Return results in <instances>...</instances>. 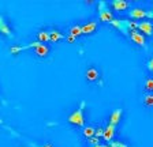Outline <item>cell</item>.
Returning a JSON list of instances; mask_svg holds the SVG:
<instances>
[{
	"label": "cell",
	"instance_id": "cell-1",
	"mask_svg": "<svg viewBox=\"0 0 153 147\" xmlns=\"http://www.w3.org/2000/svg\"><path fill=\"white\" fill-rule=\"evenodd\" d=\"M83 109H85V101H82V102H81V105L78 106V109H76V110H74V112L71 113L70 116H68V118H67L68 124L75 125V127H81V128L85 127Z\"/></svg>",
	"mask_w": 153,
	"mask_h": 147
},
{
	"label": "cell",
	"instance_id": "cell-2",
	"mask_svg": "<svg viewBox=\"0 0 153 147\" xmlns=\"http://www.w3.org/2000/svg\"><path fill=\"white\" fill-rule=\"evenodd\" d=\"M99 21L102 23H111L114 21V15H112V11L108 8V4L107 1H99Z\"/></svg>",
	"mask_w": 153,
	"mask_h": 147
},
{
	"label": "cell",
	"instance_id": "cell-3",
	"mask_svg": "<svg viewBox=\"0 0 153 147\" xmlns=\"http://www.w3.org/2000/svg\"><path fill=\"white\" fill-rule=\"evenodd\" d=\"M127 35H128V38H130L134 44H137V45H140V46L146 48V38H145V35H143L142 33H140L138 30H135V32H128Z\"/></svg>",
	"mask_w": 153,
	"mask_h": 147
},
{
	"label": "cell",
	"instance_id": "cell-4",
	"mask_svg": "<svg viewBox=\"0 0 153 147\" xmlns=\"http://www.w3.org/2000/svg\"><path fill=\"white\" fill-rule=\"evenodd\" d=\"M128 16L131 19H143V18L149 16V11H146L145 8H141V7H135V8H131L128 11Z\"/></svg>",
	"mask_w": 153,
	"mask_h": 147
},
{
	"label": "cell",
	"instance_id": "cell-5",
	"mask_svg": "<svg viewBox=\"0 0 153 147\" xmlns=\"http://www.w3.org/2000/svg\"><path fill=\"white\" fill-rule=\"evenodd\" d=\"M40 44H41L40 41H33V42H29L27 45H18V46H11V48H10V53L18 54L19 52L26 51V49H32V48H33V49H36Z\"/></svg>",
	"mask_w": 153,
	"mask_h": 147
},
{
	"label": "cell",
	"instance_id": "cell-6",
	"mask_svg": "<svg viewBox=\"0 0 153 147\" xmlns=\"http://www.w3.org/2000/svg\"><path fill=\"white\" fill-rule=\"evenodd\" d=\"M138 32L143 35H153V25L149 21H142L138 23Z\"/></svg>",
	"mask_w": 153,
	"mask_h": 147
},
{
	"label": "cell",
	"instance_id": "cell-7",
	"mask_svg": "<svg viewBox=\"0 0 153 147\" xmlns=\"http://www.w3.org/2000/svg\"><path fill=\"white\" fill-rule=\"evenodd\" d=\"M85 78H86V80H88V82H90V83H94V82H97V80L100 79L99 70H96L94 67L88 68V70L85 71Z\"/></svg>",
	"mask_w": 153,
	"mask_h": 147
},
{
	"label": "cell",
	"instance_id": "cell-8",
	"mask_svg": "<svg viewBox=\"0 0 153 147\" xmlns=\"http://www.w3.org/2000/svg\"><path fill=\"white\" fill-rule=\"evenodd\" d=\"M122 116H123V109L122 108H116L114 110V112L111 113V116H109V121H108V124H111V125H116L120 123V120H122Z\"/></svg>",
	"mask_w": 153,
	"mask_h": 147
},
{
	"label": "cell",
	"instance_id": "cell-9",
	"mask_svg": "<svg viewBox=\"0 0 153 147\" xmlns=\"http://www.w3.org/2000/svg\"><path fill=\"white\" fill-rule=\"evenodd\" d=\"M115 134H116V127L115 125H111L108 124L107 127L104 128V134H102V139H104L105 142H108V143H111L112 139H114Z\"/></svg>",
	"mask_w": 153,
	"mask_h": 147
},
{
	"label": "cell",
	"instance_id": "cell-10",
	"mask_svg": "<svg viewBox=\"0 0 153 147\" xmlns=\"http://www.w3.org/2000/svg\"><path fill=\"white\" fill-rule=\"evenodd\" d=\"M111 6H112V10L114 11H118V12H122V11L127 10L130 3L126 1V0H114L111 1Z\"/></svg>",
	"mask_w": 153,
	"mask_h": 147
},
{
	"label": "cell",
	"instance_id": "cell-11",
	"mask_svg": "<svg viewBox=\"0 0 153 147\" xmlns=\"http://www.w3.org/2000/svg\"><path fill=\"white\" fill-rule=\"evenodd\" d=\"M97 21H93V22H89V23H86V25L81 26L82 27V34L83 35H89V34H93V33L97 30Z\"/></svg>",
	"mask_w": 153,
	"mask_h": 147
},
{
	"label": "cell",
	"instance_id": "cell-12",
	"mask_svg": "<svg viewBox=\"0 0 153 147\" xmlns=\"http://www.w3.org/2000/svg\"><path fill=\"white\" fill-rule=\"evenodd\" d=\"M34 53L37 54L38 57H47L49 54V46L45 44H40L37 48L34 49Z\"/></svg>",
	"mask_w": 153,
	"mask_h": 147
},
{
	"label": "cell",
	"instance_id": "cell-13",
	"mask_svg": "<svg viewBox=\"0 0 153 147\" xmlns=\"http://www.w3.org/2000/svg\"><path fill=\"white\" fill-rule=\"evenodd\" d=\"M64 38V34L59 30H49V41L51 42H57Z\"/></svg>",
	"mask_w": 153,
	"mask_h": 147
},
{
	"label": "cell",
	"instance_id": "cell-14",
	"mask_svg": "<svg viewBox=\"0 0 153 147\" xmlns=\"http://www.w3.org/2000/svg\"><path fill=\"white\" fill-rule=\"evenodd\" d=\"M37 38H38L37 41H40L41 44L49 42V30H41V32H38Z\"/></svg>",
	"mask_w": 153,
	"mask_h": 147
},
{
	"label": "cell",
	"instance_id": "cell-15",
	"mask_svg": "<svg viewBox=\"0 0 153 147\" xmlns=\"http://www.w3.org/2000/svg\"><path fill=\"white\" fill-rule=\"evenodd\" d=\"M94 132H96V128L92 127V125H88V127H83L82 134L86 139H90V137L94 136Z\"/></svg>",
	"mask_w": 153,
	"mask_h": 147
},
{
	"label": "cell",
	"instance_id": "cell-16",
	"mask_svg": "<svg viewBox=\"0 0 153 147\" xmlns=\"http://www.w3.org/2000/svg\"><path fill=\"white\" fill-rule=\"evenodd\" d=\"M142 102H143V105L148 106V108H153V93L145 94L142 98Z\"/></svg>",
	"mask_w": 153,
	"mask_h": 147
},
{
	"label": "cell",
	"instance_id": "cell-17",
	"mask_svg": "<svg viewBox=\"0 0 153 147\" xmlns=\"http://www.w3.org/2000/svg\"><path fill=\"white\" fill-rule=\"evenodd\" d=\"M70 35H73V37H79V35H82V27L78 25H74L71 26V29H70Z\"/></svg>",
	"mask_w": 153,
	"mask_h": 147
},
{
	"label": "cell",
	"instance_id": "cell-18",
	"mask_svg": "<svg viewBox=\"0 0 153 147\" xmlns=\"http://www.w3.org/2000/svg\"><path fill=\"white\" fill-rule=\"evenodd\" d=\"M145 90L153 93V78H148V79L145 80Z\"/></svg>",
	"mask_w": 153,
	"mask_h": 147
},
{
	"label": "cell",
	"instance_id": "cell-19",
	"mask_svg": "<svg viewBox=\"0 0 153 147\" xmlns=\"http://www.w3.org/2000/svg\"><path fill=\"white\" fill-rule=\"evenodd\" d=\"M102 134H104V128L102 127H97L96 128V132H94V136L96 137H102Z\"/></svg>",
	"mask_w": 153,
	"mask_h": 147
},
{
	"label": "cell",
	"instance_id": "cell-20",
	"mask_svg": "<svg viewBox=\"0 0 153 147\" xmlns=\"http://www.w3.org/2000/svg\"><path fill=\"white\" fill-rule=\"evenodd\" d=\"M109 144H111L112 147H128L126 143H123V142H119V140H116V142H111Z\"/></svg>",
	"mask_w": 153,
	"mask_h": 147
},
{
	"label": "cell",
	"instance_id": "cell-21",
	"mask_svg": "<svg viewBox=\"0 0 153 147\" xmlns=\"http://www.w3.org/2000/svg\"><path fill=\"white\" fill-rule=\"evenodd\" d=\"M88 142H89L92 146H96V144H100V139L99 137H96V136H93V137H90V139H88Z\"/></svg>",
	"mask_w": 153,
	"mask_h": 147
},
{
	"label": "cell",
	"instance_id": "cell-22",
	"mask_svg": "<svg viewBox=\"0 0 153 147\" xmlns=\"http://www.w3.org/2000/svg\"><path fill=\"white\" fill-rule=\"evenodd\" d=\"M146 67H148V70L150 71V72H153V57L150 59L149 61H148V64H146Z\"/></svg>",
	"mask_w": 153,
	"mask_h": 147
},
{
	"label": "cell",
	"instance_id": "cell-23",
	"mask_svg": "<svg viewBox=\"0 0 153 147\" xmlns=\"http://www.w3.org/2000/svg\"><path fill=\"white\" fill-rule=\"evenodd\" d=\"M6 25V21H4V18L1 15H0V33H1V29H3V26Z\"/></svg>",
	"mask_w": 153,
	"mask_h": 147
},
{
	"label": "cell",
	"instance_id": "cell-24",
	"mask_svg": "<svg viewBox=\"0 0 153 147\" xmlns=\"http://www.w3.org/2000/svg\"><path fill=\"white\" fill-rule=\"evenodd\" d=\"M74 41H75V37H73V35L68 34V37H67V42H70L71 44V42H74Z\"/></svg>",
	"mask_w": 153,
	"mask_h": 147
},
{
	"label": "cell",
	"instance_id": "cell-25",
	"mask_svg": "<svg viewBox=\"0 0 153 147\" xmlns=\"http://www.w3.org/2000/svg\"><path fill=\"white\" fill-rule=\"evenodd\" d=\"M148 18H153V11H149V16Z\"/></svg>",
	"mask_w": 153,
	"mask_h": 147
},
{
	"label": "cell",
	"instance_id": "cell-26",
	"mask_svg": "<svg viewBox=\"0 0 153 147\" xmlns=\"http://www.w3.org/2000/svg\"><path fill=\"white\" fill-rule=\"evenodd\" d=\"M41 147H52V144H44V146H41Z\"/></svg>",
	"mask_w": 153,
	"mask_h": 147
},
{
	"label": "cell",
	"instance_id": "cell-27",
	"mask_svg": "<svg viewBox=\"0 0 153 147\" xmlns=\"http://www.w3.org/2000/svg\"><path fill=\"white\" fill-rule=\"evenodd\" d=\"M102 147H112V146H111V144L108 143V144H105V146H102Z\"/></svg>",
	"mask_w": 153,
	"mask_h": 147
},
{
	"label": "cell",
	"instance_id": "cell-28",
	"mask_svg": "<svg viewBox=\"0 0 153 147\" xmlns=\"http://www.w3.org/2000/svg\"><path fill=\"white\" fill-rule=\"evenodd\" d=\"M92 147H102L101 144H96V146H92Z\"/></svg>",
	"mask_w": 153,
	"mask_h": 147
},
{
	"label": "cell",
	"instance_id": "cell-29",
	"mask_svg": "<svg viewBox=\"0 0 153 147\" xmlns=\"http://www.w3.org/2000/svg\"><path fill=\"white\" fill-rule=\"evenodd\" d=\"M0 124H1V120H0Z\"/></svg>",
	"mask_w": 153,
	"mask_h": 147
}]
</instances>
